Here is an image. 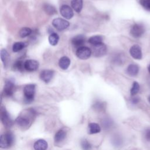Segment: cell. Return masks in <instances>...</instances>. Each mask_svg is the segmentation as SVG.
I'll list each match as a JSON object with an SVG mask.
<instances>
[{
    "label": "cell",
    "mask_w": 150,
    "mask_h": 150,
    "mask_svg": "<svg viewBox=\"0 0 150 150\" xmlns=\"http://www.w3.org/2000/svg\"><path fill=\"white\" fill-rule=\"evenodd\" d=\"M9 53L5 49H2L1 50V59L4 64H6L9 59Z\"/></svg>",
    "instance_id": "f546056e"
},
{
    "label": "cell",
    "mask_w": 150,
    "mask_h": 150,
    "mask_svg": "<svg viewBox=\"0 0 150 150\" xmlns=\"http://www.w3.org/2000/svg\"><path fill=\"white\" fill-rule=\"evenodd\" d=\"M107 52V46L104 43L94 45L93 49V54L95 57H101Z\"/></svg>",
    "instance_id": "ba28073f"
},
{
    "label": "cell",
    "mask_w": 150,
    "mask_h": 150,
    "mask_svg": "<svg viewBox=\"0 0 150 150\" xmlns=\"http://www.w3.org/2000/svg\"><path fill=\"white\" fill-rule=\"evenodd\" d=\"M131 56L135 59L140 60L142 58V50L141 47L138 45H134L129 49Z\"/></svg>",
    "instance_id": "8fae6325"
},
{
    "label": "cell",
    "mask_w": 150,
    "mask_h": 150,
    "mask_svg": "<svg viewBox=\"0 0 150 150\" xmlns=\"http://www.w3.org/2000/svg\"><path fill=\"white\" fill-rule=\"evenodd\" d=\"M66 134H67L66 132L64 129H60L58 130L54 135V142L56 143H59L63 141L66 138Z\"/></svg>",
    "instance_id": "2e32d148"
},
{
    "label": "cell",
    "mask_w": 150,
    "mask_h": 150,
    "mask_svg": "<svg viewBox=\"0 0 150 150\" xmlns=\"http://www.w3.org/2000/svg\"><path fill=\"white\" fill-rule=\"evenodd\" d=\"M148 71H149V73H150V64L149 65V66H148Z\"/></svg>",
    "instance_id": "d590c367"
},
{
    "label": "cell",
    "mask_w": 150,
    "mask_h": 150,
    "mask_svg": "<svg viewBox=\"0 0 150 150\" xmlns=\"http://www.w3.org/2000/svg\"><path fill=\"white\" fill-rule=\"evenodd\" d=\"M144 137L147 141H150V128H148L145 131Z\"/></svg>",
    "instance_id": "836d02e7"
},
{
    "label": "cell",
    "mask_w": 150,
    "mask_h": 150,
    "mask_svg": "<svg viewBox=\"0 0 150 150\" xmlns=\"http://www.w3.org/2000/svg\"><path fill=\"white\" fill-rule=\"evenodd\" d=\"M138 101H139V98L138 97H133L131 99V102L133 104H137L138 103Z\"/></svg>",
    "instance_id": "e575fe53"
},
{
    "label": "cell",
    "mask_w": 150,
    "mask_h": 150,
    "mask_svg": "<svg viewBox=\"0 0 150 150\" xmlns=\"http://www.w3.org/2000/svg\"><path fill=\"white\" fill-rule=\"evenodd\" d=\"M70 60L67 56H63L61 57L59 61V67L63 70H66L70 66Z\"/></svg>",
    "instance_id": "d6986e66"
},
{
    "label": "cell",
    "mask_w": 150,
    "mask_h": 150,
    "mask_svg": "<svg viewBox=\"0 0 150 150\" xmlns=\"http://www.w3.org/2000/svg\"><path fill=\"white\" fill-rule=\"evenodd\" d=\"M101 125L105 129H109L112 128L114 125V122L110 118L105 117L101 121Z\"/></svg>",
    "instance_id": "44dd1931"
},
{
    "label": "cell",
    "mask_w": 150,
    "mask_h": 150,
    "mask_svg": "<svg viewBox=\"0 0 150 150\" xmlns=\"http://www.w3.org/2000/svg\"><path fill=\"white\" fill-rule=\"evenodd\" d=\"M71 44L73 46L79 48L83 46V45L85 43V38L83 35H77L71 39Z\"/></svg>",
    "instance_id": "5bb4252c"
},
{
    "label": "cell",
    "mask_w": 150,
    "mask_h": 150,
    "mask_svg": "<svg viewBox=\"0 0 150 150\" xmlns=\"http://www.w3.org/2000/svg\"><path fill=\"white\" fill-rule=\"evenodd\" d=\"M88 134H94L99 133L101 131V128L100 125L95 122H90L88 125Z\"/></svg>",
    "instance_id": "e0dca14e"
},
{
    "label": "cell",
    "mask_w": 150,
    "mask_h": 150,
    "mask_svg": "<svg viewBox=\"0 0 150 150\" xmlns=\"http://www.w3.org/2000/svg\"><path fill=\"white\" fill-rule=\"evenodd\" d=\"M139 72V67L137 64H131L127 69V73L131 76H135Z\"/></svg>",
    "instance_id": "ac0fdd59"
},
{
    "label": "cell",
    "mask_w": 150,
    "mask_h": 150,
    "mask_svg": "<svg viewBox=\"0 0 150 150\" xmlns=\"http://www.w3.org/2000/svg\"><path fill=\"white\" fill-rule=\"evenodd\" d=\"M1 120L3 125L6 127H11L12 125V120L4 107H1Z\"/></svg>",
    "instance_id": "5b68a950"
},
{
    "label": "cell",
    "mask_w": 150,
    "mask_h": 150,
    "mask_svg": "<svg viewBox=\"0 0 150 150\" xmlns=\"http://www.w3.org/2000/svg\"><path fill=\"white\" fill-rule=\"evenodd\" d=\"M111 142H112V144L114 146H121L122 145V139L120 135L116 134V135H113V137H112Z\"/></svg>",
    "instance_id": "4316f807"
},
{
    "label": "cell",
    "mask_w": 150,
    "mask_h": 150,
    "mask_svg": "<svg viewBox=\"0 0 150 150\" xmlns=\"http://www.w3.org/2000/svg\"><path fill=\"white\" fill-rule=\"evenodd\" d=\"M148 100H149V103H150V96H149V98H148Z\"/></svg>",
    "instance_id": "8d00e7d4"
},
{
    "label": "cell",
    "mask_w": 150,
    "mask_h": 150,
    "mask_svg": "<svg viewBox=\"0 0 150 150\" xmlns=\"http://www.w3.org/2000/svg\"><path fill=\"white\" fill-rule=\"evenodd\" d=\"M102 41H103V37L100 35L93 36L90 37L88 39V42L94 46L98 44L102 43Z\"/></svg>",
    "instance_id": "7402d4cb"
},
{
    "label": "cell",
    "mask_w": 150,
    "mask_h": 150,
    "mask_svg": "<svg viewBox=\"0 0 150 150\" xmlns=\"http://www.w3.org/2000/svg\"><path fill=\"white\" fill-rule=\"evenodd\" d=\"M36 111L33 108L24 110L15 120L17 125L23 129L29 128L36 116Z\"/></svg>",
    "instance_id": "6da1fadb"
},
{
    "label": "cell",
    "mask_w": 150,
    "mask_h": 150,
    "mask_svg": "<svg viewBox=\"0 0 150 150\" xmlns=\"http://www.w3.org/2000/svg\"><path fill=\"white\" fill-rule=\"evenodd\" d=\"M39 67V62L35 60L29 59L25 62V69L29 71L36 70Z\"/></svg>",
    "instance_id": "7c38bea8"
},
{
    "label": "cell",
    "mask_w": 150,
    "mask_h": 150,
    "mask_svg": "<svg viewBox=\"0 0 150 150\" xmlns=\"http://www.w3.org/2000/svg\"><path fill=\"white\" fill-rule=\"evenodd\" d=\"M54 71L52 70H43L40 74V79L46 83H49L53 78Z\"/></svg>",
    "instance_id": "4fadbf2b"
},
{
    "label": "cell",
    "mask_w": 150,
    "mask_h": 150,
    "mask_svg": "<svg viewBox=\"0 0 150 150\" xmlns=\"http://www.w3.org/2000/svg\"><path fill=\"white\" fill-rule=\"evenodd\" d=\"M48 147V144L45 139H40L35 142L33 148L35 150H46Z\"/></svg>",
    "instance_id": "9a60e30c"
},
{
    "label": "cell",
    "mask_w": 150,
    "mask_h": 150,
    "mask_svg": "<svg viewBox=\"0 0 150 150\" xmlns=\"http://www.w3.org/2000/svg\"><path fill=\"white\" fill-rule=\"evenodd\" d=\"M32 33V30L29 28L24 27L22 28L19 32V35L21 38H25L30 35Z\"/></svg>",
    "instance_id": "f1b7e54d"
},
{
    "label": "cell",
    "mask_w": 150,
    "mask_h": 150,
    "mask_svg": "<svg viewBox=\"0 0 150 150\" xmlns=\"http://www.w3.org/2000/svg\"><path fill=\"white\" fill-rule=\"evenodd\" d=\"M93 108L97 111H104L105 108V104L103 102L97 101L93 104Z\"/></svg>",
    "instance_id": "484cf974"
},
{
    "label": "cell",
    "mask_w": 150,
    "mask_h": 150,
    "mask_svg": "<svg viewBox=\"0 0 150 150\" xmlns=\"http://www.w3.org/2000/svg\"><path fill=\"white\" fill-rule=\"evenodd\" d=\"M36 86L34 84L26 85L23 88V95L25 101L27 103H31L33 101L35 94Z\"/></svg>",
    "instance_id": "3957f363"
},
{
    "label": "cell",
    "mask_w": 150,
    "mask_h": 150,
    "mask_svg": "<svg viewBox=\"0 0 150 150\" xmlns=\"http://www.w3.org/2000/svg\"><path fill=\"white\" fill-rule=\"evenodd\" d=\"M71 6L76 12L79 13L83 8V0H71Z\"/></svg>",
    "instance_id": "ffe728a7"
},
{
    "label": "cell",
    "mask_w": 150,
    "mask_h": 150,
    "mask_svg": "<svg viewBox=\"0 0 150 150\" xmlns=\"http://www.w3.org/2000/svg\"><path fill=\"white\" fill-rule=\"evenodd\" d=\"M13 68L15 70L22 71L25 69V62L22 60H17L13 65Z\"/></svg>",
    "instance_id": "d4e9b609"
},
{
    "label": "cell",
    "mask_w": 150,
    "mask_h": 150,
    "mask_svg": "<svg viewBox=\"0 0 150 150\" xmlns=\"http://www.w3.org/2000/svg\"><path fill=\"white\" fill-rule=\"evenodd\" d=\"M76 54L79 59L81 60H86L90 57L91 54V51L90 48L86 46H82L77 49Z\"/></svg>",
    "instance_id": "8992f818"
},
{
    "label": "cell",
    "mask_w": 150,
    "mask_h": 150,
    "mask_svg": "<svg viewBox=\"0 0 150 150\" xmlns=\"http://www.w3.org/2000/svg\"><path fill=\"white\" fill-rule=\"evenodd\" d=\"M139 90V85L137 81H134L132 84V86L130 90L131 95L134 96L135 94H137Z\"/></svg>",
    "instance_id": "1f68e13d"
},
{
    "label": "cell",
    "mask_w": 150,
    "mask_h": 150,
    "mask_svg": "<svg viewBox=\"0 0 150 150\" xmlns=\"http://www.w3.org/2000/svg\"><path fill=\"white\" fill-rule=\"evenodd\" d=\"M145 31V26L140 23H135L133 25L130 30V34L132 36L138 38L142 36Z\"/></svg>",
    "instance_id": "277c9868"
},
{
    "label": "cell",
    "mask_w": 150,
    "mask_h": 150,
    "mask_svg": "<svg viewBox=\"0 0 150 150\" xmlns=\"http://www.w3.org/2000/svg\"><path fill=\"white\" fill-rule=\"evenodd\" d=\"M80 145L83 150H91V145L86 139H81Z\"/></svg>",
    "instance_id": "4dcf8cb0"
},
{
    "label": "cell",
    "mask_w": 150,
    "mask_h": 150,
    "mask_svg": "<svg viewBox=\"0 0 150 150\" xmlns=\"http://www.w3.org/2000/svg\"><path fill=\"white\" fill-rule=\"evenodd\" d=\"M69 22L62 18H55L52 21V25L59 30H63L67 28L69 26Z\"/></svg>",
    "instance_id": "52a82bcc"
},
{
    "label": "cell",
    "mask_w": 150,
    "mask_h": 150,
    "mask_svg": "<svg viewBox=\"0 0 150 150\" xmlns=\"http://www.w3.org/2000/svg\"><path fill=\"white\" fill-rule=\"evenodd\" d=\"M60 12L62 16L67 19H71L74 15L72 9L71 8V7L67 5H63L60 7Z\"/></svg>",
    "instance_id": "30bf717a"
},
{
    "label": "cell",
    "mask_w": 150,
    "mask_h": 150,
    "mask_svg": "<svg viewBox=\"0 0 150 150\" xmlns=\"http://www.w3.org/2000/svg\"><path fill=\"white\" fill-rule=\"evenodd\" d=\"M48 39H49V42L51 45L55 46L59 42V36L57 33H52L49 35Z\"/></svg>",
    "instance_id": "cb8c5ba5"
},
{
    "label": "cell",
    "mask_w": 150,
    "mask_h": 150,
    "mask_svg": "<svg viewBox=\"0 0 150 150\" xmlns=\"http://www.w3.org/2000/svg\"><path fill=\"white\" fill-rule=\"evenodd\" d=\"M27 46L26 43L23 42H18L13 43L12 46V50L14 52H18Z\"/></svg>",
    "instance_id": "603a6c76"
},
{
    "label": "cell",
    "mask_w": 150,
    "mask_h": 150,
    "mask_svg": "<svg viewBox=\"0 0 150 150\" xmlns=\"http://www.w3.org/2000/svg\"><path fill=\"white\" fill-rule=\"evenodd\" d=\"M43 9L49 15H53L57 12L55 8L48 4H46L44 5Z\"/></svg>",
    "instance_id": "83f0119b"
},
{
    "label": "cell",
    "mask_w": 150,
    "mask_h": 150,
    "mask_svg": "<svg viewBox=\"0 0 150 150\" xmlns=\"http://www.w3.org/2000/svg\"><path fill=\"white\" fill-rule=\"evenodd\" d=\"M14 142V137L12 132H7L1 135L0 138V147L6 149L11 147Z\"/></svg>",
    "instance_id": "7a4b0ae2"
},
{
    "label": "cell",
    "mask_w": 150,
    "mask_h": 150,
    "mask_svg": "<svg viewBox=\"0 0 150 150\" xmlns=\"http://www.w3.org/2000/svg\"><path fill=\"white\" fill-rule=\"evenodd\" d=\"M15 89V84L11 80H8L5 82L3 94L6 97H11L12 96Z\"/></svg>",
    "instance_id": "9c48e42d"
},
{
    "label": "cell",
    "mask_w": 150,
    "mask_h": 150,
    "mask_svg": "<svg viewBox=\"0 0 150 150\" xmlns=\"http://www.w3.org/2000/svg\"><path fill=\"white\" fill-rule=\"evenodd\" d=\"M139 4L145 10L150 11V0H139Z\"/></svg>",
    "instance_id": "d6a6232c"
}]
</instances>
